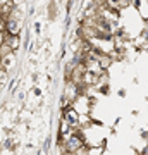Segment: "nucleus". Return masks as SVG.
Here are the masks:
<instances>
[{"label": "nucleus", "instance_id": "f03ea898", "mask_svg": "<svg viewBox=\"0 0 148 155\" xmlns=\"http://www.w3.org/2000/svg\"><path fill=\"white\" fill-rule=\"evenodd\" d=\"M66 122L69 124V126H74L77 122V114L74 110H67L66 112Z\"/></svg>", "mask_w": 148, "mask_h": 155}, {"label": "nucleus", "instance_id": "20e7f679", "mask_svg": "<svg viewBox=\"0 0 148 155\" xmlns=\"http://www.w3.org/2000/svg\"><path fill=\"white\" fill-rule=\"evenodd\" d=\"M107 4H109L112 9H117L119 5H122V0H107Z\"/></svg>", "mask_w": 148, "mask_h": 155}, {"label": "nucleus", "instance_id": "7ed1b4c3", "mask_svg": "<svg viewBox=\"0 0 148 155\" xmlns=\"http://www.w3.org/2000/svg\"><path fill=\"white\" fill-rule=\"evenodd\" d=\"M7 29H9V33H16L17 31V22L16 21H7Z\"/></svg>", "mask_w": 148, "mask_h": 155}, {"label": "nucleus", "instance_id": "f257e3e1", "mask_svg": "<svg viewBox=\"0 0 148 155\" xmlns=\"http://www.w3.org/2000/svg\"><path fill=\"white\" fill-rule=\"evenodd\" d=\"M81 147H83V138H81V134H79V133L72 134L71 138L67 140V143H66V150H67V152H71V153L77 152Z\"/></svg>", "mask_w": 148, "mask_h": 155}]
</instances>
